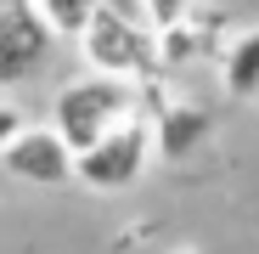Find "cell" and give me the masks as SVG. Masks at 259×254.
<instances>
[{"label":"cell","instance_id":"10","mask_svg":"<svg viewBox=\"0 0 259 254\" xmlns=\"http://www.w3.org/2000/svg\"><path fill=\"white\" fill-rule=\"evenodd\" d=\"M23 124H28V113H23L17 102H6V96H0V153L17 141V130H23Z\"/></svg>","mask_w":259,"mask_h":254},{"label":"cell","instance_id":"3","mask_svg":"<svg viewBox=\"0 0 259 254\" xmlns=\"http://www.w3.org/2000/svg\"><path fill=\"white\" fill-rule=\"evenodd\" d=\"M147 164H152V119L130 113L113 130H102L84 153H73V181L91 192H124L147 175Z\"/></svg>","mask_w":259,"mask_h":254},{"label":"cell","instance_id":"6","mask_svg":"<svg viewBox=\"0 0 259 254\" xmlns=\"http://www.w3.org/2000/svg\"><path fill=\"white\" fill-rule=\"evenodd\" d=\"M147 119H152V158H163V164L192 158L197 141L208 136V113L203 107H186V102H169V107H158Z\"/></svg>","mask_w":259,"mask_h":254},{"label":"cell","instance_id":"8","mask_svg":"<svg viewBox=\"0 0 259 254\" xmlns=\"http://www.w3.org/2000/svg\"><path fill=\"white\" fill-rule=\"evenodd\" d=\"M96 6H102V0H34V12L46 17V28H51L57 40H79Z\"/></svg>","mask_w":259,"mask_h":254},{"label":"cell","instance_id":"9","mask_svg":"<svg viewBox=\"0 0 259 254\" xmlns=\"http://www.w3.org/2000/svg\"><path fill=\"white\" fill-rule=\"evenodd\" d=\"M141 17L152 28H175V23H192V0H136Z\"/></svg>","mask_w":259,"mask_h":254},{"label":"cell","instance_id":"2","mask_svg":"<svg viewBox=\"0 0 259 254\" xmlns=\"http://www.w3.org/2000/svg\"><path fill=\"white\" fill-rule=\"evenodd\" d=\"M73 46H79L84 68L113 74V79H136L141 85V79L163 74V62H158V28L147 17H124L113 6H96Z\"/></svg>","mask_w":259,"mask_h":254},{"label":"cell","instance_id":"1","mask_svg":"<svg viewBox=\"0 0 259 254\" xmlns=\"http://www.w3.org/2000/svg\"><path fill=\"white\" fill-rule=\"evenodd\" d=\"M130 113H141V85L91 68L84 79H73V85L57 91V102H51V130H57L73 153H84L102 130H113V124L130 119Z\"/></svg>","mask_w":259,"mask_h":254},{"label":"cell","instance_id":"7","mask_svg":"<svg viewBox=\"0 0 259 254\" xmlns=\"http://www.w3.org/2000/svg\"><path fill=\"white\" fill-rule=\"evenodd\" d=\"M220 85H226V96H237V102H253V96H259V28L237 34L231 46H226V57H220Z\"/></svg>","mask_w":259,"mask_h":254},{"label":"cell","instance_id":"4","mask_svg":"<svg viewBox=\"0 0 259 254\" xmlns=\"http://www.w3.org/2000/svg\"><path fill=\"white\" fill-rule=\"evenodd\" d=\"M51 46H57V34L34 12V0H0V85L28 79Z\"/></svg>","mask_w":259,"mask_h":254},{"label":"cell","instance_id":"5","mask_svg":"<svg viewBox=\"0 0 259 254\" xmlns=\"http://www.w3.org/2000/svg\"><path fill=\"white\" fill-rule=\"evenodd\" d=\"M6 175L28 181V187H68L73 181V147L51 130V124H23L17 141L0 153Z\"/></svg>","mask_w":259,"mask_h":254}]
</instances>
